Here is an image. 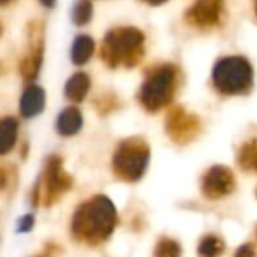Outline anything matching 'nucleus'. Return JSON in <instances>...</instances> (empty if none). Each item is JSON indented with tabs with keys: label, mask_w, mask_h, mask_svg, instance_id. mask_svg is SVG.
Listing matches in <instances>:
<instances>
[{
	"label": "nucleus",
	"mask_w": 257,
	"mask_h": 257,
	"mask_svg": "<svg viewBox=\"0 0 257 257\" xmlns=\"http://www.w3.org/2000/svg\"><path fill=\"white\" fill-rule=\"evenodd\" d=\"M117 224V212L105 196H93L75 211L71 232L80 242L99 245L107 241Z\"/></svg>",
	"instance_id": "nucleus-1"
},
{
	"label": "nucleus",
	"mask_w": 257,
	"mask_h": 257,
	"mask_svg": "<svg viewBox=\"0 0 257 257\" xmlns=\"http://www.w3.org/2000/svg\"><path fill=\"white\" fill-rule=\"evenodd\" d=\"M145 56V33L137 27H114L102 39L101 57L110 68H134Z\"/></svg>",
	"instance_id": "nucleus-2"
},
{
	"label": "nucleus",
	"mask_w": 257,
	"mask_h": 257,
	"mask_svg": "<svg viewBox=\"0 0 257 257\" xmlns=\"http://www.w3.org/2000/svg\"><path fill=\"white\" fill-rule=\"evenodd\" d=\"M179 84V69L172 63L160 65L151 69L140 87L139 99L142 105L155 113L169 105Z\"/></svg>",
	"instance_id": "nucleus-3"
},
{
	"label": "nucleus",
	"mask_w": 257,
	"mask_h": 257,
	"mask_svg": "<svg viewBox=\"0 0 257 257\" xmlns=\"http://www.w3.org/2000/svg\"><path fill=\"white\" fill-rule=\"evenodd\" d=\"M214 87L224 95H242L253 86V68L242 56L220 59L212 71Z\"/></svg>",
	"instance_id": "nucleus-4"
},
{
	"label": "nucleus",
	"mask_w": 257,
	"mask_h": 257,
	"mask_svg": "<svg viewBox=\"0 0 257 257\" xmlns=\"http://www.w3.org/2000/svg\"><path fill=\"white\" fill-rule=\"evenodd\" d=\"M151 151L140 137H130L119 143L113 155V172L125 182H137L146 172Z\"/></svg>",
	"instance_id": "nucleus-5"
},
{
	"label": "nucleus",
	"mask_w": 257,
	"mask_h": 257,
	"mask_svg": "<svg viewBox=\"0 0 257 257\" xmlns=\"http://www.w3.org/2000/svg\"><path fill=\"white\" fill-rule=\"evenodd\" d=\"M72 188V178L65 172L62 158L57 155L48 157L44 173L35 185L33 205L42 206L54 205L66 191Z\"/></svg>",
	"instance_id": "nucleus-6"
},
{
	"label": "nucleus",
	"mask_w": 257,
	"mask_h": 257,
	"mask_svg": "<svg viewBox=\"0 0 257 257\" xmlns=\"http://www.w3.org/2000/svg\"><path fill=\"white\" fill-rule=\"evenodd\" d=\"M27 53L20 62V74L27 83H33L41 71L44 60V23L33 20L27 24Z\"/></svg>",
	"instance_id": "nucleus-7"
},
{
	"label": "nucleus",
	"mask_w": 257,
	"mask_h": 257,
	"mask_svg": "<svg viewBox=\"0 0 257 257\" xmlns=\"http://www.w3.org/2000/svg\"><path fill=\"white\" fill-rule=\"evenodd\" d=\"M166 131L175 143L187 145L199 136L200 120L197 116L188 113L181 105H176L169 111L166 117Z\"/></svg>",
	"instance_id": "nucleus-8"
},
{
	"label": "nucleus",
	"mask_w": 257,
	"mask_h": 257,
	"mask_svg": "<svg viewBox=\"0 0 257 257\" xmlns=\"http://www.w3.org/2000/svg\"><path fill=\"white\" fill-rule=\"evenodd\" d=\"M221 18V0H196L185 12V21L199 30H209L220 26Z\"/></svg>",
	"instance_id": "nucleus-9"
},
{
	"label": "nucleus",
	"mask_w": 257,
	"mask_h": 257,
	"mask_svg": "<svg viewBox=\"0 0 257 257\" xmlns=\"http://www.w3.org/2000/svg\"><path fill=\"white\" fill-rule=\"evenodd\" d=\"M236 181L230 169L224 166H215L203 178L202 190L208 199H221L229 196L235 190Z\"/></svg>",
	"instance_id": "nucleus-10"
},
{
	"label": "nucleus",
	"mask_w": 257,
	"mask_h": 257,
	"mask_svg": "<svg viewBox=\"0 0 257 257\" xmlns=\"http://www.w3.org/2000/svg\"><path fill=\"white\" fill-rule=\"evenodd\" d=\"M45 107V92L38 84H29L20 99V113L23 117L30 119L42 113Z\"/></svg>",
	"instance_id": "nucleus-11"
},
{
	"label": "nucleus",
	"mask_w": 257,
	"mask_h": 257,
	"mask_svg": "<svg viewBox=\"0 0 257 257\" xmlns=\"http://www.w3.org/2000/svg\"><path fill=\"white\" fill-rule=\"evenodd\" d=\"M81 128H83V114L77 107L71 105L59 113L56 120V130L60 136L72 137L78 134Z\"/></svg>",
	"instance_id": "nucleus-12"
},
{
	"label": "nucleus",
	"mask_w": 257,
	"mask_h": 257,
	"mask_svg": "<svg viewBox=\"0 0 257 257\" xmlns=\"http://www.w3.org/2000/svg\"><path fill=\"white\" fill-rule=\"evenodd\" d=\"M89 89H90V77L86 72L78 71L68 78L65 84V95L72 102H81L87 96Z\"/></svg>",
	"instance_id": "nucleus-13"
},
{
	"label": "nucleus",
	"mask_w": 257,
	"mask_h": 257,
	"mask_svg": "<svg viewBox=\"0 0 257 257\" xmlns=\"http://www.w3.org/2000/svg\"><path fill=\"white\" fill-rule=\"evenodd\" d=\"M95 53V41L89 35H78L71 45V62L77 66L86 65Z\"/></svg>",
	"instance_id": "nucleus-14"
},
{
	"label": "nucleus",
	"mask_w": 257,
	"mask_h": 257,
	"mask_svg": "<svg viewBox=\"0 0 257 257\" xmlns=\"http://www.w3.org/2000/svg\"><path fill=\"white\" fill-rule=\"evenodd\" d=\"M18 136V120L12 116L0 119V155L11 152Z\"/></svg>",
	"instance_id": "nucleus-15"
},
{
	"label": "nucleus",
	"mask_w": 257,
	"mask_h": 257,
	"mask_svg": "<svg viewBox=\"0 0 257 257\" xmlns=\"http://www.w3.org/2000/svg\"><path fill=\"white\" fill-rule=\"evenodd\" d=\"M238 161L242 170L257 173V139H251L242 145Z\"/></svg>",
	"instance_id": "nucleus-16"
},
{
	"label": "nucleus",
	"mask_w": 257,
	"mask_h": 257,
	"mask_svg": "<svg viewBox=\"0 0 257 257\" xmlns=\"http://www.w3.org/2000/svg\"><path fill=\"white\" fill-rule=\"evenodd\" d=\"M93 17L92 0H77L71 9V20L75 26H86Z\"/></svg>",
	"instance_id": "nucleus-17"
},
{
	"label": "nucleus",
	"mask_w": 257,
	"mask_h": 257,
	"mask_svg": "<svg viewBox=\"0 0 257 257\" xmlns=\"http://www.w3.org/2000/svg\"><path fill=\"white\" fill-rule=\"evenodd\" d=\"M224 241L215 235H206L199 244V256L200 257H220L224 253Z\"/></svg>",
	"instance_id": "nucleus-18"
},
{
	"label": "nucleus",
	"mask_w": 257,
	"mask_h": 257,
	"mask_svg": "<svg viewBox=\"0 0 257 257\" xmlns=\"http://www.w3.org/2000/svg\"><path fill=\"white\" fill-rule=\"evenodd\" d=\"M154 257H181V245L176 241L163 236L157 242Z\"/></svg>",
	"instance_id": "nucleus-19"
},
{
	"label": "nucleus",
	"mask_w": 257,
	"mask_h": 257,
	"mask_svg": "<svg viewBox=\"0 0 257 257\" xmlns=\"http://www.w3.org/2000/svg\"><path fill=\"white\" fill-rule=\"evenodd\" d=\"M116 105H117V102L113 95H105L101 101H98V110H101L102 114L110 113L113 108H116Z\"/></svg>",
	"instance_id": "nucleus-20"
},
{
	"label": "nucleus",
	"mask_w": 257,
	"mask_h": 257,
	"mask_svg": "<svg viewBox=\"0 0 257 257\" xmlns=\"http://www.w3.org/2000/svg\"><path fill=\"white\" fill-rule=\"evenodd\" d=\"M33 224H35L33 215L32 214H27V215H24V217L20 218V221H18V232L27 233V232H30L33 229Z\"/></svg>",
	"instance_id": "nucleus-21"
},
{
	"label": "nucleus",
	"mask_w": 257,
	"mask_h": 257,
	"mask_svg": "<svg viewBox=\"0 0 257 257\" xmlns=\"http://www.w3.org/2000/svg\"><path fill=\"white\" fill-rule=\"evenodd\" d=\"M235 257H256V250L251 244H244L236 250Z\"/></svg>",
	"instance_id": "nucleus-22"
},
{
	"label": "nucleus",
	"mask_w": 257,
	"mask_h": 257,
	"mask_svg": "<svg viewBox=\"0 0 257 257\" xmlns=\"http://www.w3.org/2000/svg\"><path fill=\"white\" fill-rule=\"evenodd\" d=\"M57 253V248L54 247V245H47L45 247V250L39 254V256H35V257H50V256H54Z\"/></svg>",
	"instance_id": "nucleus-23"
},
{
	"label": "nucleus",
	"mask_w": 257,
	"mask_h": 257,
	"mask_svg": "<svg viewBox=\"0 0 257 257\" xmlns=\"http://www.w3.org/2000/svg\"><path fill=\"white\" fill-rule=\"evenodd\" d=\"M8 185V173L3 167H0V190H5Z\"/></svg>",
	"instance_id": "nucleus-24"
},
{
	"label": "nucleus",
	"mask_w": 257,
	"mask_h": 257,
	"mask_svg": "<svg viewBox=\"0 0 257 257\" xmlns=\"http://www.w3.org/2000/svg\"><path fill=\"white\" fill-rule=\"evenodd\" d=\"M44 8H47V9H53L54 6H56V2L57 0H38Z\"/></svg>",
	"instance_id": "nucleus-25"
},
{
	"label": "nucleus",
	"mask_w": 257,
	"mask_h": 257,
	"mask_svg": "<svg viewBox=\"0 0 257 257\" xmlns=\"http://www.w3.org/2000/svg\"><path fill=\"white\" fill-rule=\"evenodd\" d=\"M143 2H146L148 5H152V6H158V5H163L167 0H143Z\"/></svg>",
	"instance_id": "nucleus-26"
},
{
	"label": "nucleus",
	"mask_w": 257,
	"mask_h": 257,
	"mask_svg": "<svg viewBox=\"0 0 257 257\" xmlns=\"http://www.w3.org/2000/svg\"><path fill=\"white\" fill-rule=\"evenodd\" d=\"M12 0H0V6H5V5H8V3H11Z\"/></svg>",
	"instance_id": "nucleus-27"
},
{
	"label": "nucleus",
	"mask_w": 257,
	"mask_h": 257,
	"mask_svg": "<svg viewBox=\"0 0 257 257\" xmlns=\"http://www.w3.org/2000/svg\"><path fill=\"white\" fill-rule=\"evenodd\" d=\"M254 9H256V15H257V0H254Z\"/></svg>",
	"instance_id": "nucleus-28"
},
{
	"label": "nucleus",
	"mask_w": 257,
	"mask_h": 257,
	"mask_svg": "<svg viewBox=\"0 0 257 257\" xmlns=\"http://www.w3.org/2000/svg\"><path fill=\"white\" fill-rule=\"evenodd\" d=\"M2 32H3V27H2V24H0V35H2Z\"/></svg>",
	"instance_id": "nucleus-29"
},
{
	"label": "nucleus",
	"mask_w": 257,
	"mask_h": 257,
	"mask_svg": "<svg viewBox=\"0 0 257 257\" xmlns=\"http://www.w3.org/2000/svg\"><path fill=\"white\" fill-rule=\"evenodd\" d=\"M0 74H2V63H0Z\"/></svg>",
	"instance_id": "nucleus-30"
}]
</instances>
